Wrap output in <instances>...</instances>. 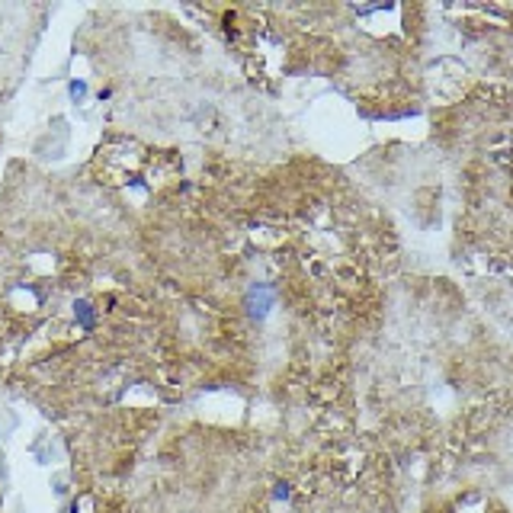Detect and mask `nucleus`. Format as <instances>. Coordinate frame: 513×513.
Returning a JSON list of instances; mask_svg holds the SVG:
<instances>
[{"mask_svg": "<svg viewBox=\"0 0 513 513\" xmlns=\"http://www.w3.org/2000/svg\"><path fill=\"white\" fill-rule=\"evenodd\" d=\"M74 315H77V321H80V327H83V330H90V327H93V308H90L87 302H77V305H74Z\"/></svg>", "mask_w": 513, "mask_h": 513, "instance_id": "nucleus-1", "label": "nucleus"}, {"mask_svg": "<svg viewBox=\"0 0 513 513\" xmlns=\"http://www.w3.org/2000/svg\"><path fill=\"white\" fill-rule=\"evenodd\" d=\"M68 93H71V100L87 97V83H83V80H71V83H68Z\"/></svg>", "mask_w": 513, "mask_h": 513, "instance_id": "nucleus-2", "label": "nucleus"}]
</instances>
